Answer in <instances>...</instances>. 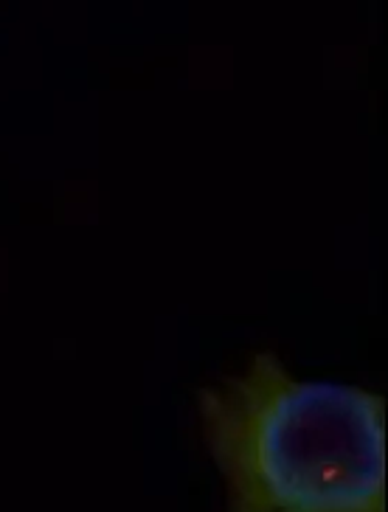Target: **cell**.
Instances as JSON below:
<instances>
[{"mask_svg":"<svg viewBox=\"0 0 388 512\" xmlns=\"http://www.w3.org/2000/svg\"><path fill=\"white\" fill-rule=\"evenodd\" d=\"M225 512H386V400L301 380L276 352L197 394Z\"/></svg>","mask_w":388,"mask_h":512,"instance_id":"obj_1","label":"cell"}]
</instances>
